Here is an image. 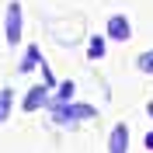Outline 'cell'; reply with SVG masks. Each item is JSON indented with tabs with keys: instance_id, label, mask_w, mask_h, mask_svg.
<instances>
[{
	"instance_id": "cell-1",
	"label": "cell",
	"mask_w": 153,
	"mask_h": 153,
	"mask_svg": "<svg viewBox=\"0 0 153 153\" xmlns=\"http://www.w3.org/2000/svg\"><path fill=\"white\" fill-rule=\"evenodd\" d=\"M4 38H7V45H18L21 42V4H7V14H4Z\"/></svg>"
},
{
	"instance_id": "cell-2",
	"label": "cell",
	"mask_w": 153,
	"mask_h": 153,
	"mask_svg": "<svg viewBox=\"0 0 153 153\" xmlns=\"http://www.w3.org/2000/svg\"><path fill=\"white\" fill-rule=\"evenodd\" d=\"M94 108L91 105H56L52 108V118L56 122H76V118H91Z\"/></svg>"
},
{
	"instance_id": "cell-3",
	"label": "cell",
	"mask_w": 153,
	"mask_h": 153,
	"mask_svg": "<svg viewBox=\"0 0 153 153\" xmlns=\"http://www.w3.org/2000/svg\"><path fill=\"white\" fill-rule=\"evenodd\" d=\"M105 35L115 38V42H129V38H132V25H129V18H125V14H111Z\"/></svg>"
},
{
	"instance_id": "cell-4",
	"label": "cell",
	"mask_w": 153,
	"mask_h": 153,
	"mask_svg": "<svg viewBox=\"0 0 153 153\" xmlns=\"http://www.w3.org/2000/svg\"><path fill=\"white\" fill-rule=\"evenodd\" d=\"M108 153H129V125L118 122L111 129V139H108Z\"/></svg>"
},
{
	"instance_id": "cell-5",
	"label": "cell",
	"mask_w": 153,
	"mask_h": 153,
	"mask_svg": "<svg viewBox=\"0 0 153 153\" xmlns=\"http://www.w3.org/2000/svg\"><path fill=\"white\" fill-rule=\"evenodd\" d=\"M45 101H49V87L45 84H35L28 94H25V105H21V108H25V111H38Z\"/></svg>"
},
{
	"instance_id": "cell-6",
	"label": "cell",
	"mask_w": 153,
	"mask_h": 153,
	"mask_svg": "<svg viewBox=\"0 0 153 153\" xmlns=\"http://www.w3.org/2000/svg\"><path fill=\"white\" fill-rule=\"evenodd\" d=\"M42 63V52H38V45H28L25 49V59H21V73H28L31 66H38Z\"/></svg>"
},
{
	"instance_id": "cell-7",
	"label": "cell",
	"mask_w": 153,
	"mask_h": 153,
	"mask_svg": "<svg viewBox=\"0 0 153 153\" xmlns=\"http://www.w3.org/2000/svg\"><path fill=\"white\" fill-rule=\"evenodd\" d=\"M10 101H14V91L4 87V91H0V125L7 122V115H10Z\"/></svg>"
},
{
	"instance_id": "cell-8",
	"label": "cell",
	"mask_w": 153,
	"mask_h": 153,
	"mask_svg": "<svg viewBox=\"0 0 153 153\" xmlns=\"http://www.w3.org/2000/svg\"><path fill=\"white\" fill-rule=\"evenodd\" d=\"M87 56H91V59H101V56H105V35H94V38H91Z\"/></svg>"
},
{
	"instance_id": "cell-9",
	"label": "cell",
	"mask_w": 153,
	"mask_h": 153,
	"mask_svg": "<svg viewBox=\"0 0 153 153\" xmlns=\"http://www.w3.org/2000/svg\"><path fill=\"white\" fill-rule=\"evenodd\" d=\"M139 70H143V73H153V49L139 52Z\"/></svg>"
},
{
	"instance_id": "cell-10",
	"label": "cell",
	"mask_w": 153,
	"mask_h": 153,
	"mask_svg": "<svg viewBox=\"0 0 153 153\" xmlns=\"http://www.w3.org/2000/svg\"><path fill=\"white\" fill-rule=\"evenodd\" d=\"M70 97H73V80H63V87H59V105H66Z\"/></svg>"
},
{
	"instance_id": "cell-11",
	"label": "cell",
	"mask_w": 153,
	"mask_h": 153,
	"mask_svg": "<svg viewBox=\"0 0 153 153\" xmlns=\"http://www.w3.org/2000/svg\"><path fill=\"white\" fill-rule=\"evenodd\" d=\"M146 150H153V132H150V136H146Z\"/></svg>"
},
{
	"instance_id": "cell-12",
	"label": "cell",
	"mask_w": 153,
	"mask_h": 153,
	"mask_svg": "<svg viewBox=\"0 0 153 153\" xmlns=\"http://www.w3.org/2000/svg\"><path fill=\"white\" fill-rule=\"evenodd\" d=\"M146 115H150V118H153V101H150V105H146Z\"/></svg>"
}]
</instances>
